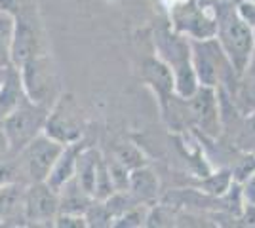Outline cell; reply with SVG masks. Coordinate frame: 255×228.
<instances>
[{
    "label": "cell",
    "mask_w": 255,
    "mask_h": 228,
    "mask_svg": "<svg viewBox=\"0 0 255 228\" xmlns=\"http://www.w3.org/2000/svg\"><path fill=\"white\" fill-rule=\"evenodd\" d=\"M50 52L48 34L34 2H21L13 11V42L11 65L19 67L32 57Z\"/></svg>",
    "instance_id": "1"
},
{
    "label": "cell",
    "mask_w": 255,
    "mask_h": 228,
    "mask_svg": "<svg viewBox=\"0 0 255 228\" xmlns=\"http://www.w3.org/2000/svg\"><path fill=\"white\" fill-rule=\"evenodd\" d=\"M21 73L23 87L29 101L44 107H52L55 99L61 95L59 91V78L53 65L50 52L38 57H32L17 67Z\"/></svg>",
    "instance_id": "2"
},
{
    "label": "cell",
    "mask_w": 255,
    "mask_h": 228,
    "mask_svg": "<svg viewBox=\"0 0 255 228\" xmlns=\"http://www.w3.org/2000/svg\"><path fill=\"white\" fill-rule=\"evenodd\" d=\"M63 147L65 145L48 137L46 133L36 135L31 143H27L23 147L21 151L15 152L19 181L25 185L46 181L55 160L59 158V154L63 151Z\"/></svg>",
    "instance_id": "3"
},
{
    "label": "cell",
    "mask_w": 255,
    "mask_h": 228,
    "mask_svg": "<svg viewBox=\"0 0 255 228\" xmlns=\"http://www.w3.org/2000/svg\"><path fill=\"white\" fill-rule=\"evenodd\" d=\"M48 110H50V107L27 101L21 107H17L13 112H10L8 116L0 120L2 130L6 133V139H8L10 152H19L27 143H31L36 135L42 133Z\"/></svg>",
    "instance_id": "4"
},
{
    "label": "cell",
    "mask_w": 255,
    "mask_h": 228,
    "mask_svg": "<svg viewBox=\"0 0 255 228\" xmlns=\"http://www.w3.org/2000/svg\"><path fill=\"white\" fill-rule=\"evenodd\" d=\"M219 36L229 55L231 65L240 75L254 54V34L244 17L238 11L227 10L219 15Z\"/></svg>",
    "instance_id": "5"
},
{
    "label": "cell",
    "mask_w": 255,
    "mask_h": 228,
    "mask_svg": "<svg viewBox=\"0 0 255 228\" xmlns=\"http://www.w3.org/2000/svg\"><path fill=\"white\" fill-rule=\"evenodd\" d=\"M48 137L61 145L80 141L82 137V114L71 93H61L55 99L44 124V131Z\"/></svg>",
    "instance_id": "6"
},
{
    "label": "cell",
    "mask_w": 255,
    "mask_h": 228,
    "mask_svg": "<svg viewBox=\"0 0 255 228\" xmlns=\"http://www.w3.org/2000/svg\"><path fill=\"white\" fill-rule=\"evenodd\" d=\"M59 213V196L46 181L29 183L23 196V217L25 225H53Z\"/></svg>",
    "instance_id": "7"
},
{
    "label": "cell",
    "mask_w": 255,
    "mask_h": 228,
    "mask_svg": "<svg viewBox=\"0 0 255 228\" xmlns=\"http://www.w3.org/2000/svg\"><path fill=\"white\" fill-rule=\"evenodd\" d=\"M25 183L13 181L0 186V225H25L23 217V196H25Z\"/></svg>",
    "instance_id": "8"
},
{
    "label": "cell",
    "mask_w": 255,
    "mask_h": 228,
    "mask_svg": "<svg viewBox=\"0 0 255 228\" xmlns=\"http://www.w3.org/2000/svg\"><path fill=\"white\" fill-rule=\"evenodd\" d=\"M27 101H29V97H27L25 87H23L19 69L15 65H8L4 80L0 84V120L8 116L10 112H13L17 107H21Z\"/></svg>",
    "instance_id": "9"
},
{
    "label": "cell",
    "mask_w": 255,
    "mask_h": 228,
    "mask_svg": "<svg viewBox=\"0 0 255 228\" xmlns=\"http://www.w3.org/2000/svg\"><path fill=\"white\" fill-rule=\"evenodd\" d=\"M80 151H82L80 141L69 143V145H65L63 147V151H61V154H59V158L55 160L52 171H50L48 179H46V183L52 186L53 190H59L65 183H69V181L75 177L76 160H78Z\"/></svg>",
    "instance_id": "10"
},
{
    "label": "cell",
    "mask_w": 255,
    "mask_h": 228,
    "mask_svg": "<svg viewBox=\"0 0 255 228\" xmlns=\"http://www.w3.org/2000/svg\"><path fill=\"white\" fill-rule=\"evenodd\" d=\"M57 196H59V213L84 215L88 206L94 202V198L76 183L75 177L57 190Z\"/></svg>",
    "instance_id": "11"
},
{
    "label": "cell",
    "mask_w": 255,
    "mask_h": 228,
    "mask_svg": "<svg viewBox=\"0 0 255 228\" xmlns=\"http://www.w3.org/2000/svg\"><path fill=\"white\" fill-rule=\"evenodd\" d=\"M240 75H242V82L238 87V105L246 114H252L255 112V48L248 65Z\"/></svg>",
    "instance_id": "12"
},
{
    "label": "cell",
    "mask_w": 255,
    "mask_h": 228,
    "mask_svg": "<svg viewBox=\"0 0 255 228\" xmlns=\"http://www.w3.org/2000/svg\"><path fill=\"white\" fill-rule=\"evenodd\" d=\"M192 114L194 118L202 124L208 131H213V124H215V105H213L212 91H200L198 97L192 101Z\"/></svg>",
    "instance_id": "13"
},
{
    "label": "cell",
    "mask_w": 255,
    "mask_h": 228,
    "mask_svg": "<svg viewBox=\"0 0 255 228\" xmlns=\"http://www.w3.org/2000/svg\"><path fill=\"white\" fill-rule=\"evenodd\" d=\"M11 42H13V13L0 10V65H11Z\"/></svg>",
    "instance_id": "14"
},
{
    "label": "cell",
    "mask_w": 255,
    "mask_h": 228,
    "mask_svg": "<svg viewBox=\"0 0 255 228\" xmlns=\"http://www.w3.org/2000/svg\"><path fill=\"white\" fill-rule=\"evenodd\" d=\"M19 181V169H17V158L15 152H4L0 154V186Z\"/></svg>",
    "instance_id": "15"
},
{
    "label": "cell",
    "mask_w": 255,
    "mask_h": 228,
    "mask_svg": "<svg viewBox=\"0 0 255 228\" xmlns=\"http://www.w3.org/2000/svg\"><path fill=\"white\" fill-rule=\"evenodd\" d=\"M128 181H129L131 190H133L135 194H143V196L152 194V190H154V186H156L154 185L152 175H150L149 171H145V169H137Z\"/></svg>",
    "instance_id": "16"
},
{
    "label": "cell",
    "mask_w": 255,
    "mask_h": 228,
    "mask_svg": "<svg viewBox=\"0 0 255 228\" xmlns=\"http://www.w3.org/2000/svg\"><path fill=\"white\" fill-rule=\"evenodd\" d=\"M53 227L57 228H84L88 227L84 215H75V213H57L53 219Z\"/></svg>",
    "instance_id": "17"
},
{
    "label": "cell",
    "mask_w": 255,
    "mask_h": 228,
    "mask_svg": "<svg viewBox=\"0 0 255 228\" xmlns=\"http://www.w3.org/2000/svg\"><path fill=\"white\" fill-rule=\"evenodd\" d=\"M8 139H6V133L2 130V124H0V154H4V152H8Z\"/></svg>",
    "instance_id": "18"
},
{
    "label": "cell",
    "mask_w": 255,
    "mask_h": 228,
    "mask_svg": "<svg viewBox=\"0 0 255 228\" xmlns=\"http://www.w3.org/2000/svg\"><path fill=\"white\" fill-rule=\"evenodd\" d=\"M246 196L255 204V177L248 183V188H246Z\"/></svg>",
    "instance_id": "19"
},
{
    "label": "cell",
    "mask_w": 255,
    "mask_h": 228,
    "mask_svg": "<svg viewBox=\"0 0 255 228\" xmlns=\"http://www.w3.org/2000/svg\"><path fill=\"white\" fill-rule=\"evenodd\" d=\"M4 75H6V67L0 65V84H2V80H4Z\"/></svg>",
    "instance_id": "20"
}]
</instances>
